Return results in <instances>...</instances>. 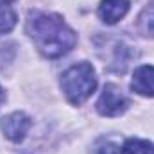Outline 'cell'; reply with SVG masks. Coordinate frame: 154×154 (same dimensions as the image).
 <instances>
[{
    "mask_svg": "<svg viewBox=\"0 0 154 154\" xmlns=\"http://www.w3.org/2000/svg\"><path fill=\"white\" fill-rule=\"evenodd\" d=\"M61 88L70 104L81 106L86 99L91 97L97 88V75L93 66L86 61L72 65L61 75Z\"/></svg>",
    "mask_w": 154,
    "mask_h": 154,
    "instance_id": "obj_2",
    "label": "cell"
},
{
    "mask_svg": "<svg viewBox=\"0 0 154 154\" xmlns=\"http://www.w3.org/2000/svg\"><path fill=\"white\" fill-rule=\"evenodd\" d=\"M25 31L29 38L34 41L36 48L50 59L68 54L77 43V34L66 22L52 13L32 11L27 16Z\"/></svg>",
    "mask_w": 154,
    "mask_h": 154,
    "instance_id": "obj_1",
    "label": "cell"
},
{
    "mask_svg": "<svg viewBox=\"0 0 154 154\" xmlns=\"http://www.w3.org/2000/svg\"><path fill=\"white\" fill-rule=\"evenodd\" d=\"M11 2H13V0H0V4H7V5H9Z\"/></svg>",
    "mask_w": 154,
    "mask_h": 154,
    "instance_id": "obj_12",
    "label": "cell"
},
{
    "mask_svg": "<svg viewBox=\"0 0 154 154\" xmlns=\"http://www.w3.org/2000/svg\"><path fill=\"white\" fill-rule=\"evenodd\" d=\"M124 152L125 154H154V143L140 138H129L124 143Z\"/></svg>",
    "mask_w": 154,
    "mask_h": 154,
    "instance_id": "obj_8",
    "label": "cell"
},
{
    "mask_svg": "<svg viewBox=\"0 0 154 154\" xmlns=\"http://www.w3.org/2000/svg\"><path fill=\"white\" fill-rule=\"evenodd\" d=\"M4 100H5V91L2 90V86H0V106L4 104Z\"/></svg>",
    "mask_w": 154,
    "mask_h": 154,
    "instance_id": "obj_11",
    "label": "cell"
},
{
    "mask_svg": "<svg viewBox=\"0 0 154 154\" xmlns=\"http://www.w3.org/2000/svg\"><path fill=\"white\" fill-rule=\"evenodd\" d=\"M16 25V14L7 4H0V34L11 32Z\"/></svg>",
    "mask_w": 154,
    "mask_h": 154,
    "instance_id": "obj_9",
    "label": "cell"
},
{
    "mask_svg": "<svg viewBox=\"0 0 154 154\" xmlns=\"http://www.w3.org/2000/svg\"><path fill=\"white\" fill-rule=\"evenodd\" d=\"M129 108V99L124 95V91L116 84H106L99 100H97V111L102 116H118Z\"/></svg>",
    "mask_w": 154,
    "mask_h": 154,
    "instance_id": "obj_3",
    "label": "cell"
},
{
    "mask_svg": "<svg viewBox=\"0 0 154 154\" xmlns=\"http://www.w3.org/2000/svg\"><path fill=\"white\" fill-rule=\"evenodd\" d=\"M129 5H131V0H102L97 13L104 23L113 25L127 14Z\"/></svg>",
    "mask_w": 154,
    "mask_h": 154,
    "instance_id": "obj_5",
    "label": "cell"
},
{
    "mask_svg": "<svg viewBox=\"0 0 154 154\" xmlns=\"http://www.w3.org/2000/svg\"><path fill=\"white\" fill-rule=\"evenodd\" d=\"M97 154H124V147L115 142H102L97 149Z\"/></svg>",
    "mask_w": 154,
    "mask_h": 154,
    "instance_id": "obj_10",
    "label": "cell"
},
{
    "mask_svg": "<svg viewBox=\"0 0 154 154\" xmlns=\"http://www.w3.org/2000/svg\"><path fill=\"white\" fill-rule=\"evenodd\" d=\"M136 27H138L140 34H143L147 38H154V0L149 5H145V9L140 13Z\"/></svg>",
    "mask_w": 154,
    "mask_h": 154,
    "instance_id": "obj_7",
    "label": "cell"
},
{
    "mask_svg": "<svg viewBox=\"0 0 154 154\" xmlns=\"http://www.w3.org/2000/svg\"><path fill=\"white\" fill-rule=\"evenodd\" d=\"M31 125H32L31 118L25 115V113H22V111H14L11 115L0 118V129L4 133V136L7 140L14 142V143L22 142L27 136Z\"/></svg>",
    "mask_w": 154,
    "mask_h": 154,
    "instance_id": "obj_4",
    "label": "cell"
},
{
    "mask_svg": "<svg viewBox=\"0 0 154 154\" xmlns=\"http://www.w3.org/2000/svg\"><path fill=\"white\" fill-rule=\"evenodd\" d=\"M131 90L143 97H154V66H138L133 74Z\"/></svg>",
    "mask_w": 154,
    "mask_h": 154,
    "instance_id": "obj_6",
    "label": "cell"
}]
</instances>
